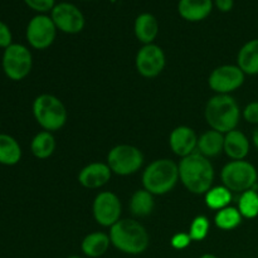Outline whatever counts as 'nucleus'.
<instances>
[{
    "label": "nucleus",
    "mask_w": 258,
    "mask_h": 258,
    "mask_svg": "<svg viewBox=\"0 0 258 258\" xmlns=\"http://www.w3.org/2000/svg\"><path fill=\"white\" fill-rule=\"evenodd\" d=\"M179 168V180L185 189L193 194H206L214 180V168L211 160L198 151L181 158Z\"/></svg>",
    "instance_id": "f257e3e1"
},
{
    "label": "nucleus",
    "mask_w": 258,
    "mask_h": 258,
    "mask_svg": "<svg viewBox=\"0 0 258 258\" xmlns=\"http://www.w3.org/2000/svg\"><path fill=\"white\" fill-rule=\"evenodd\" d=\"M111 244L126 254H141L148 249L150 237L140 222L135 219H120L110 228Z\"/></svg>",
    "instance_id": "f03ea898"
},
{
    "label": "nucleus",
    "mask_w": 258,
    "mask_h": 258,
    "mask_svg": "<svg viewBox=\"0 0 258 258\" xmlns=\"http://www.w3.org/2000/svg\"><path fill=\"white\" fill-rule=\"evenodd\" d=\"M204 116L212 130L227 134L237 128L241 110L231 95H216L207 102Z\"/></svg>",
    "instance_id": "7ed1b4c3"
},
{
    "label": "nucleus",
    "mask_w": 258,
    "mask_h": 258,
    "mask_svg": "<svg viewBox=\"0 0 258 258\" xmlns=\"http://www.w3.org/2000/svg\"><path fill=\"white\" fill-rule=\"evenodd\" d=\"M179 180L178 164L170 159H158L149 164L143 173L144 189L153 196H164L175 188Z\"/></svg>",
    "instance_id": "20e7f679"
},
{
    "label": "nucleus",
    "mask_w": 258,
    "mask_h": 258,
    "mask_svg": "<svg viewBox=\"0 0 258 258\" xmlns=\"http://www.w3.org/2000/svg\"><path fill=\"white\" fill-rule=\"evenodd\" d=\"M33 116L38 125L44 131L54 133L60 130L67 122V108L64 103L49 93H42L33 101Z\"/></svg>",
    "instance_id": "39448f33"
},
{
    "label": "nucleus",
    "mask_w": 258,
    "mask_h": 258,
    "mask_svg": "<svg viewBox=\"0 0 258 258\" xmlns=\"http://www.w3.org/2000/svg\"><path fill=\"white\" fill-rule=\"evenodd\" d=\"M222 183L234 193H244L256 189L258 171L247 160H232L223 166L221 171Z\"/></svg>",
    "instance_id": "423d86ee"
},
{
    "label": "nucleus",
    "mask_w": 258,
    "mask_h": 258,
    "mask_svg": "<svg viewBox=\"0 0 258 258\" xmlns=\"http://www.w3.org/2000/svg\"><path fill=\"white\" fill-rule=\"evenodd\" d=\"M2 68L10 81L19 82L27 78L33 68V55L29 48L20 43H13L5 48L2 55Z\"/></svg>",
    "instance_id": "0eeeda50"
},
{
    "label": "nucleus",
    "mask_w": 258,
    "mask_h": 258,
    "mask_svg": "<svg viewBox=\"0 0 258 258\" xmlns=\"http://www.w3.org/2000/svg\"><path fill=\"white\" fill-rule=\"evenodd\" d=\"M143 164L144 155L140 149L128 144L113 146L107 154V165L116 175H133L140 170Z\"/></svg>",
    "instance_id": "6e6552de"
},
{
    "label": "nucleus",
    "mask_w": 258,
    "mask_h": 258,
    "mask_svg": "<svg viewBox=\"0 0 258 258\" xmlns=\"http://www.w3.org/2000/svg\"><path fill=\"white\" fill-rule=\"evenodd\" d=\"M57 30L50 15L37 14L28 23L25 38L33 49L44 50L54 43Z\"/></svg>",
    "instance_id": "1a4fd4ad"
},
{
    "label": "nucleus",
    "mask_w": 258,
    "mask_h": 258,
    "mask_svg": "<svg viewBox=\"0 0 258 258\" xmlns=\"http://www.w3.org/2000/svg\"><path fill=\"white\" fill-rule=\"evenodd\" d=\"M246 75L234 64H223L214 68L208 78V85L217 95H229L243 86Z\"/></svg>",
    "instance_id": "9d476101"
},
{
    "label": "nucleus",
    "mask_w": 258,
    "mask_h": 258,
    "mask_svg": "<svg viewBox=\"0 0 258 258\" xmlns=\"http://www.w3.org/2000/svg\"><path fill=\"white\" fill-rule=\"evenodd\" d=\"M50 18L58 30L66 34H77L85 28L86 19L77 5L62 2L55 4L50 12Z\"/></svg>",
    "instance_id": "9b49d317"
},
{
    "label": "nucleus",
    "mask_w": 258,
    "mask_h": 258,
    "mask_svg": "<svg viewBox=\"0 0 258 258\" xmlns=\"http://www.w3.org/2000/svg\"><path fill=\"white\" fill-rule=\"evenodd\" d=\"M93 218L100 226L112 227L120 221L122 207L118 197L112 191H101L92 204Z\"/></svg>",
    "instance_id": "f8f14e48"
},
{
    "label": "nucleus",
    "mask_w": 258,
    "mask_h": 258,
    "mask_svg": "<svg viewBox=\"0 0 258 258\" xmlns=\"http://www.w3.org/2000/svg\"><path fill=\"white\" fill-rule=\"evenodd\" d=\"M166 57L161 47L154 44H144L139 49L135 58V66L139 75L145 78H155L164 71Z\"/></svg>",
    "instance_id": "ddd939ff"
},
{
    "label": "nucleus",
    "mask_w": 258,
    "mask_h": 258,
    "mask_svg": "<svg viewBox=\"0 0 258 258\" xmlns=\"http://www.w3.org/2000/svg\"><path fill=\"white\" fill-rule=\"evenodd\" d=\"M169 145L175 155L185 158L196 153L198 146V136L196 131L189 126H178L170 133Z\"/></svg>",
    "instance_id": "4468645a"
},
{
    "label": "nucleus",
    "mask_w": 258,
    "mask_h": 258,
    "mask_svg": "<svg viewBox=\"0 0 258 258\" xmlns=\"http://www.w3.org/2000/svg\"><path fill=\"white\" fill-rule=\"evenodd\" d=\"M112 171L107 163H91L78 174V181L83 188L98 189L110 181Z\"/></svg>",
    "instance_id": "2eb2a0df"
},
{
    "label": "nucleus",
    "mask_w": 258,
    "mask_h": 258,
    "mask_svg": "<svg viewBox=\"0 0 258 258\" xmlns=\"http://www.w3.org/2000/svg\"><path fill=\"white\" fill-rule=\"evenodd\" d=\"M213 7V0H179L178 13L186 22L197 23L207 19Z\"/></svg>",
    "instance_id": "dca6fc26"
},
{
    "label": "nucleus",
    "mask_w": 258,
    "mask_h": 258,
    "mask_svg": "<svg viewBox=\"0 0 258 258\" xmlns=\"http://www.w3.org/2000/svg\"><path fill=\"white\" fill-rule=\"evenodd\" d=\"M249 139L241 130H232L224 134L223 151L232 160H244L249 153Z\"/></svg>",
    "instance_id": "f3484780"
},
{
    "label": "nucleus",
    "mask_w": 258,
    "mask_h": 258,
    "mask_svg": "<svg viewBox=\"0 0 258 258\" xmlns=\"http://www.w3.org/2000/svg\"><path fill=\"white\" fill-rule=\"evenodd\" d=\"M134 32L139 42L143 44H151L159 34V22L151 13H141L136 17Z\"/></svg>",
    "instance_id": "a211bd4d"
},
{
    "label": "nucleus",
    "mask_w": 258,
    "mask_h": 258,
    "mask_svg": "<svg viewBox=\"0 0 258 258\" xmlns=\"http://www.w3.org/2000/svg\"><path fill=\"white\" fill-rule=\"evenodd\" d=\"M237 66L244 75H258V38L244 43L237 54Z\"/></svg>",
    "instance_id": "6ab92c4d"
},
{
    "label": "nucleus",
    "mask_w": 258,
    "mask_h": 258,
    "mask_svg": "<svg viewBox=\"0 0 258 258\" xmlns=\"http://www.w3.org/2000/svg\"><path fill=\"white\" fill-rule=\"evenodd\" d=\"M110 236L103 232H92L83 238L81 249L88 258H98L106 253L110 248Z\"/></svg>",
    "instance_id": "aec40b11"
},
{
    "label": "nucleus",
    "mask_w": 258,
    "mask_h": 258,
    "mask_svg": "<svg viewBox=\"0 0 258 258\" xmlns=\"http://www.w3.org/2000/svg\"><path fill=\"white\" fill-rule=\"evenodd\" d=\"M224 148V134L216 130H208L202 134L198 138L197 150L206 158H214L223 151Z\"/></svg>",
    "instance_id": "412c9836"
},
{
    "label": "nucleus",
    "mask_w": 258,
    "mask_h": 258,
    "mask_svg": "<svg viewBox=\"0 0 258 258\" xmlns=\"http://www.w3.org/2000/svg\"><path fill=\"white\" fill-rule=\"evenodd\" d=\"M23 151L20 144L9 134H0V164L14 166L22 160Z\"/></svg>",
    "instance_id": "4be33fe9"
},
{
    "label": "nucleus",
    "mask_w": 258,
    "mask_h": 258,
    "mask_svg": "<svg viewBox=\"0 0 258 258\" xmlns=\"http://www.w3.org/2000/svg\"><path fill=\"white\" fill-rule=\"evenodd\" d=\"M55 139L49 131H40L30 141V151L39 160L50 158L55 150Z\"/></svg>",
    "instance_id": "5701e85b"
},
{
    "label": "nucleus",
    "mask_w": 258,
    "mask_h": 258,
    "mask_svg": "<svg viewBox=\"0 0 258 258\" xmlns=\"http://www.w3.org/2000/svg\"><path fill=\"white\" fill-rule=\"evenodd\" d=\"M155 201L154 196L146 189H139L130 199V211L135 217H148L153 213Z\"/></svg>",
    "instance_id": "b1692460"
},
{
    "label": "nucleus",
    "mask_w": 258,
    "mask_h": 258,
    "mask_svg": "<svg viewBox=\"0 0 258 258\" xmlns=\"http://www.w3.org/2000/svg\"><path fill=\"white\" fill-rule=\"evenodd\" d=\"M242 219L243 217L239 213L238 208L228 206L217 212L216 217H214V223L222 231H233L237 227H239Z\"/></svg>",
    "instance_id": "393cba45"
},
{
    "label": "nucleus",
    "mask_w": 258,
    "mask_h": 258,
    "mask_svg": "<svg viewBox=\"0 0 258 258\" xmlns=\"http://www.w3.org/2000/svg\"><path fill=\"white\" fill-rule=\"evenodd\" d=\"M232 201V191L224 185L214 186L206 193V204L213 211H221L229 206Z\"/></svg>",
    "instance_id": "a878e982"
},
{
    "label": "nucleus",
    "mask_w": 258,
    "mask_h": 258,
    "mask_svg": "<svg viewBox=\"0 0 258 258\" xmlns=\"http://www.w3.org/2000/svg\"><path fill=\"white\" fill-rule=\"evenodd\" d=\"M238 211L246 219H253L258 217V191L251 189L241 194L238 201Z\"/></svg>",
    "instance_id": "bb28decb"
},
{
    "label": "nucleus",
    "mask_w": 258,
    "mask_h": 258,
    "mask_svg": "<svg viewBox=\"0 0 258 258\" xmlns=\"http://www.w3.org/2000/svg\"><path fill=\"white\" fill-rule=\"evenodd\" d=\"M209 228H211V223L206 216L196 217L189 228V236H190L191 241L201 242L206 239L209 233Z\"/></svg>",
    "instance_id": "cd10ccee"
},
{
    "label": "nucleus",
    "mask_w": 258,
    "mask_h": 258,
    "mask_svg": "<svg viewBox=\"0 0 258 258\" xmlns=\"http://www.w3.org/2000/svg\"><path fill=\"white\" fill-rule=\"evenodd\" d=\"M24 3L28 8L39 13V14L52 12V9L57 4L55 0H24Z\"/></svg>",
    "instance_id": "c85d7f7f"
},
{
    "label": "nucleus",
    "mask_w": 258,
    "mask_h": 258,
    "mask_svg": "<svg viewBox=\"0 0 258 258\" xmlns=\"http://www.w3.org/2000/svg\"><path fill=\"white\" fill-rule=\"evenodd\" d=\"M244 120L252 125H258V101H252L246 107L243 108L242 112Z\"/></svg>",
    "instance_id": "c756f323"
},
{
    "label": "nucleus",
    "mask_w": 258,
    "mask_h": 258,
    "mask_svg": "<svg viewBox=\"0 0 258 258\" xmlns=\"http://www.w3.org/2000/svg\"><path fill=\"white\" fill-rule=\"evenodd\" d=\"M190 243H191L190 236H189V233H184V232L174 234L170 239L171 247H173L174 249H178V251L185 249Z\"/></svg>",
    "instance_id": "7c9ffc66"
},
{
    "label": "nucleus",
    "mask_w": 258,
    "mask_h": 258,
    "mask_svg": "<svg viewBox=\"0 0 258 258\" xmlns=\"http://www.w3.org/2000/svg\"><path fill=\"white\" fill-rule=\"evenodd\" d=\"M13 44V33L10 30L9 25L0 20V48L5 49Z\"/></svg>",
    "instance_id": "2f4dec72"
},
{
    "label": "nucleus",
    "mask_w": 258,
    "mask_h": 258,
    "mask_svg": "<svg viewBox=\"0 0 258 258\" xmlns=\"http://www.w3.org/2000/svg\"><path fill=\"white\" fill-rule=\"evenodd\" d=\"M214 7L222 13H228L233 9L234 0H214Z\"/></svg>",
    "instance_id": "473e14b6"
},
{
    "label": "nucleus",
    "mask_w": 258,
    "mask_h": 258,
    "mask_svg": "<svg viewBox=\"0 0 258 258\" xmlns=\"http://www.w3.org/2000/svg\"><path fill=\"white\" fill-rule=\"evenodd\" d=\"M252 144H253V146L258 151V128H256V130L253 131V134H252Z\"/></svg>",
    "instance_id": "72a5a7b5"
},
{
    "label": "nucleus",
    "mask_w": 258,
    "mask_h": 258,
    "mask_svg": "<svg viewBox=\"0 0 258 258\" xmlns=\"http://www.w3.org/2000/svg\"><path fill=\"white\" fill-rule=\"evenodd\" d=\"M199 258H219V257H217L216 254H212V253H206V254H203V256H201Z\"/></svg>",
    "instance_id": "f704fd0d"
},
{
    "label": "nucleus",
    "mask_w": 258,
    "mask_h": 258,
    "mask_svg": "<svg viewBox=\"0 0 258 258\" xmlns=\"http://www.w3.org/2000/svg\"><path fill=\"white\" fill-rule=\"evenodd\" d=\"M70 258H83V257H78V256H72V257H70Z\"/></svg>",
    "instance_id": "c9c22d12"
}]
</instances>
